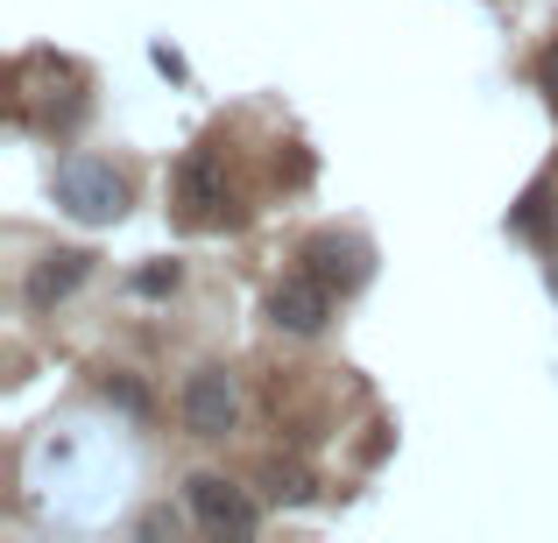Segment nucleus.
<instances>
[{
  "label": "nucleus",
  "mask_w": 558,
  "mask_h": 543,
  "mask_svg": "<svg viewBox=\"0 0 558 543\" xmlns=\"http://www.w3.org/2000/svg\"><path fill=\"white\" fill-rule=\"evenodd\" d=\"M57 205H64L71 219H85V226H113V219L128 212V184L113 177L107 163L78 156V163H57Z\"/></svg>",
  "instance_id": "1"
},
{
  "label": "nucleus",
  "mask_w": 558,
  "mask_h": 543,
  "mask_svg": "<svg viewBox=\"0 0 558 543\" xmlns=\"http://www.w3.org/2000/svg\"><path fill=\"white\" fill-rule=\"evenodd\" d=\"M184 502H191V516H198L205 530H219V536H247L262 522V508L247 502L227 473H191L184 480Z\"/></svg>",
  "instance_id": "3"
},
{
  "label": "nucleus",
  "mask_w": 558,
  "mask_h": 543,
  "mask_svg": "<svg viewBox=\"0 0 558 543\" xmlns=\"http://www.w3.org/2000/svg\"><path fill=\"white\" fill-rule=\"evenodd\" d=\"M269 318L283 332H298V340H312V332H326V318H332V283L326 275H283V283L269 289Z\"/></svg>",
  "instance_id": "4"
},
{
  "label": "nucleus",
  "mask_w": 558,
  "mask_h": 543,
  "mask_svg": "<svg viewBox=\"0 0 558 543\" xmlns=\"http://www.w3.org/2000/svg\"><path fill=\"white\" fill-rule=\"evenodd\" d=\"M142 536H178V516H170V508H156V516H142Z\"/></svg>",
  "instance_id": "10"
},
{
  "label": "nucleus",
  "mask_w": 558,
  "mask_h": 543,
  "mask_svg": "<svg viewBox=\"0 0 558 543\" xmlns=\"http://www.w3.org/2000/svg\"><path fill=\"white\" fill-rule=\"evenodd\" d=\"M537 78H545V92L558 99V50H545V64H537Z\"/></svg>",
  "instance_id": "11"
},
{
  "label": "nucleus",
  "mask_w": 558,
  "mask_h": 543,
  "mask_svg": "<svg viewBox=\"0 0 558 543\" xmlns=\"http://www.w3.org/2000/svg\"><path fill=\"white\" fill-rule=\"evenodd\" d=\"M93 275V255L85 247H57V255H43L36 269H28V283H22V297L36 304V311H50V304H64L71 289Z\"/></svg>",
  "instance_id": "6"
},
{
  "label": "nucleus",
  "mask_w": 558,
  "mask_h": 543,
  "mask_svg": "<svg viewBox=\"0 0 558 543\" xmlns=\"http://www.w3.org/2000/svg\"><path fill=\"white\" fill-rule=\"evenodd\" d=\"M170 190H178L184 219H213L219 205H227V170H219L213 149H191L178 163V177H170Z\"/></svg>",
  "instance_id": "5"
},
{
  "label": "nucleus",
  "mask_w": 558,
  "mask_h": 543,
  "mask_svg": "<svg viewBox=\"0 0 558 543\" xmlns=\"http://www.w3.org/2000/svg\"><path fill=\"white\" fill-rule=\"evenodd\" d=\"M241 423V388H233L227 367H198L184 381V431L191 437H227Z\"/></svg>",
  "instance_id": "2"
},
{
  "label": "nucleus",
  "mask_w": 558,
  "mask_h": 543,
  "mask_svg": "<svg viewBox=\"0 0 558 543\" xmlns=\"http://www.w3.org/2000/svg\"><path fill=\"white\" fill-rule=\"evenodd\" d=\"M304 261H312V275H326V283H340V289H361V283H368V247H361V240H340V233H318V240L304 247Z\"/></svg>",
  "instance_id": "7"
},
{
  "label": "nucleus",
  "mask_w": 558,
  "mask_h": 543,
  "mask_svg": "<svg viewBox=\"0 0 558 543\" xmlns=\"http://www.w3.org/2000/svg\"><path fill=\"white\" fill-rule=\"evenodd\" d=\"M99 395H107V403H121L128 417H149V388H142V381H128V374H107V381H99Z\"/></svg>",
  "instance_id": "8"
},
{
  "label": "nucleus",
  "mask_w": 558,
  "mask_h": 543,
  "mask_svg": "<svg viewBox=\"0 0 558 543\" xmlns=\"http://www.w3.org/2000/svg\"><path fill=\"white\" fill-rule=\"evenodd\" d=\"M163 289H178V261H149L135 275V297H163Z\"/></svg>",
  "instance_id": "9"
}]
</instances>
